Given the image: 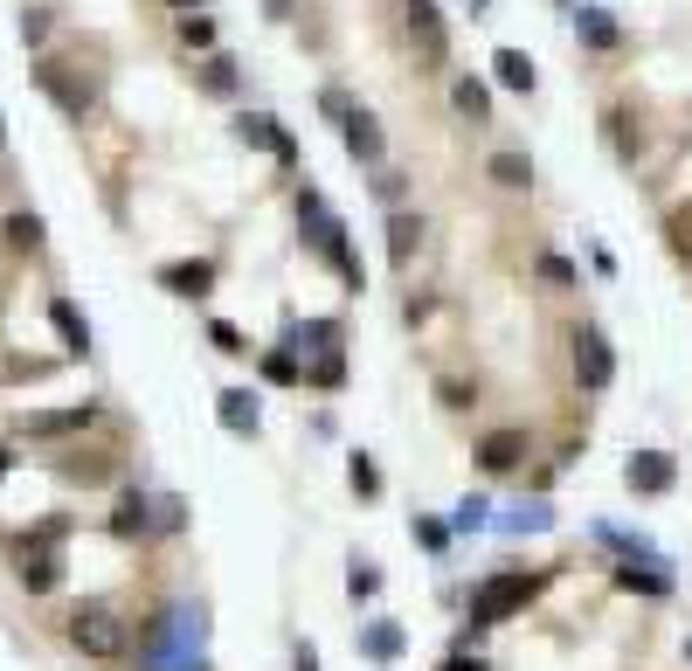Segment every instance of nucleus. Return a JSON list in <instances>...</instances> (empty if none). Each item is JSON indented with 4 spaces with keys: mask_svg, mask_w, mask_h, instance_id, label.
<instances>
[{
    "mask_svg": "<svg viewBox=\"0 0 692 671\" xmlns=\"http://www.w3.org/2000/svg\"><path fill=\"white\" fill-rule=\"evenodd\" d=\"M298 222H305V243H312L332 270H340V284L347 291H361L368 284V270H361V256H353V243H347V222L326 209V194L319 188H298Z\"/></svg>",
    "mask_w": 692,
    "mask_h": 671,
    "instance_id": "obj_1",
    "label": "nucleus"
},
{
    "mask_svg": "<svg viewBox=\"0 0 692 671\" xmlns=\"http://www.w3.org/2000/svg\"><path fill=\"white\" fill-rule=\"evenodd\" d=\"M70 643L84 658H125L132 651V630H125V616L111 603H76L70 609Z\"/></svg>",
    "mask_w": 692,
    "mask_h": 671,
    "instance_id": "obj_2",
    "label": "nucleus"
},
{
    "mask_svg": "<svg viewBox=\"0 0 692 671\" xmlns=\"http://www.w3.org/2000/svg\"><path fill=\"white\" fill-rule=\"evenodd\" d=\"M533 575H492V582H478L471 588V624L478 630H492V624H505V616H520L526 603H533Z\"/></svg>",
    "mask_w": 692,
    "mask_h": 671,
    "instance_id": "obj_3",
    "label": "nucleus"
},
{
    "mask_svg": "<svg viewBox=\"0 0 692 671\" xmlns=\"http://www.w3.org/2000/svg\"><path fill=\"white\" fill-rule=\"evenodd\" d=\"M568 353H575V381H582V395H603L609 381H617V347H609V332H603V326H582Z\"/></svg>",
    "mask_w": 692,
    "mask_h": 671,
    "instance_id": "obj_4",
    "label": "nucleus"
},
{
    "mask_svg": "<svg viewBox=\"0 0 692 671\" xmlns=\"http://www.w3.org/2000/svg\"><path fill=\"white\" fill-rule=\"evenodd\" d=\"M408 42H416L423 70H444V63H450V29H444V8H437V0H408Z\"/></svg>",
    "mask_w": 692,
    "mask_h": 671,
    "instance_id": "obj_5",
    "label": "nucleus"
},
{
    "mask_svg": "<svg viewBox=\"0 0 692 671\" xmlns=\"http://www.w3.org/2000/svg\"><path fill=\"white\" fill-rule=\"evenodd\" d=\"M14 575L29 596H49V588H63V554H56V540H21L14 547Z\"/></svg>",
    "mask_w": 692,
    "mask_h": 671,
    "instance_id": "obj_6",
    "label": "nucleus"
},
{
    "mask_svg": "<svg viewBox=\"0 0 692 671\" xmlns=\"http://www.w3.org/2000/svg\"><path fill=\"white\" fill-rule=\"evenodd\" d=\"M35 84L56 97V111H63V118H91V111H97V90H91V84H76V76H70L56 56H35Z\"/></svg>",
    "mask_w": 692,
    "mask_h": 671,
    "instance_id": "obj_7",
    "label": "nucleus"
},
{
    "mask_svg": "<svg viewBox=\"0 0 692 671\" xmlns=\"http://www.w3.org/2000/svg\"><path fill=\"white\" fill-rule=\"evenodd\" d=\"M91 423H97V408L76 402V408H42V416H21L14 429L29 436V444H63V436H84Z\"/></svg>",
    "mask_w": 692,
    "mask_h": 671,
    "instance_id": "obj_8",
    "label": "nucleus"
},
{
    "mask_svg": "<svg viewBox=\"0 0 692 671\" xmlns=\"http://www.w3.org/2000/svg\"><path fill=\"white\" fill-rule=\"evenodd\" d=\"M236 139L256 146V152H270L277 167H298V139H291L277 118H264V111H243V118H236Z\"/></svg>",
    "mask_w": 692,
    "mask_h": 671,
    "instance_id": "obj_9",
    "label": "nucleus"
},
{
    "mask_svg": "<svg viewBox=\"0 0 692 671\" xmlns=\"http://www.w3.org/2000/svg\"><path fill=\"white\" fill-rule=\"evenodd\" d=\"M340 139H347V152H353L361 167H381V160H388V139H381L374 111H361V105H347V111H340Z\"/></svg>",
    "mask_w": 692,
    "mask_h": 671,
    "instance_id": "obj_10",
    "label": "nucleus"
},
{
    "mask_svg": "<svg viewBox=\"0 0 692 671\" xmlns=\"http://www.w3.org/2000/svg\"><path fill=\"white\" fill-rule=\"evenodd\" d=\"M624 484H630V492H645V499H664V492L679 484V464L664 457V450H637V457L624 464Z\"/></svg>",
    "mask_w": 692,
    "mask_h": 671,
    "instance_id": "obj_11",
    "label": "nucleus"
},
{
    "mask_svg": "<svg viewBox=\"0 0 692 671\" xmlns=\"http://www.w3.org/2000/svg\"><path fill=\"white\" fill-rule=\"evenodd\" d=\"M160 284H167L173 298H209L215 291V264H209V256H181V264L160 270Z\"/></svg>",
    "mask_w": 692,
    "mask_h": 671,
    "instance_id": "obj_12",
    "label": "nucleus"
},
{
    "mask_svg": "<svg viewBox=\"0 0 692 671\" xmlns=\"http://www.w3.org/2000/svg\"><path fill=\"white\" fill-rule=\"evenodd\" d=\"M152 526H160V499L125 492V499H118V512H111V533H118V540H146Z\"/></svg>",
    "mask_w": 692,
    "mask_h": 671,
    "instance_id": "obj_13",
    "label": "nucleus"
},
{
    "mask_svg": "<svg viewBox=\"0 0 692 671\" xmlns=\"http://www.w3.org/2000/svg\"><path fill=\"white\" fill-rule=\"evenodd\" d=\"M526 429H492V436H485V444H478V464H485V471H520V464H526Z\"/></svg>",
    "mask_w": 692,
    "mask_h": 671,
    "instance_id": "obj_14",
    "label": "nucleus"
},
{
    "mask_svg": "<svg viewBox=\"0 0 692 671\" xmlns=\"http://www.w3.org/2000/svg\"><path fill=\"white\" fill-rule=\"evenodd\" d=\"M215 416H222V429H228V436H256L264 408H256V395H249V388H222V395H215Z\"/></svg>",
    "mask_w": 692,
    "mask_h": 671,
    "instance_id": "obj_15",
    "label": "nucleus"
},
{
    "mask_svg": "<svg viewBox=\"0 0 692 671\" xmlns=\"http://www.w3.org/2000/svg\"><path fill=\"white\" fill-rule=\"evenodd\" d=\"M416 249H423V215L395 209V215H388V264L408 270V264H416Z\"/></svg>",
    "mask_w": 692,
    "mask_h": 671,
    "instance_id": "obj_16",
    "label": "nucleus"
},
{
    "mask_svg": "<svg viewBox=\"0 0 692 671\" xmlns=\"http://www.w3.org/2000/svg\"><path fill=\"white\" fill-rule=\"evenodd\" d=\"M492 84L526 97L533 84H541V70H533V56H526V49H499V56H492Z\"/></svg>",
    "mask_w": 692,
    "mask_h": 671,
    "instance_id": "obj_17",
    "label": "nucleus"
},
{
    "mask_svg": "<svg viewBox=\"0 0 692 671\" xmlns=\"http://www.w3.org/2000/svg\"><path fill=\"white\" fill-rule=\"evenodd\" d=\"M49 326H56V340H63V353H91V319L76 312L70 298H49Z\"/></svg>",
    "mask_w": 692,
    "mask_h": 671,
    "instance_id": "obj_18",
    "label": "nucleus"
},
{
    "mask_svg": "<svg viewBox=\"0 0 692 671\" xmlns=\"http://www.w3.org/2000/svg\"><path fill=\"white\" fill-rule=\"evenodd\" d=\"M450 105H457V118H465V125H492V90H485L478 76H457Z\"/></svg>",
    "mask_w": 692,
    "mask_h": 671,
    "instance_id": "obj_19",
    "label": "nucleus"
},
{
    "mask_svg": "<svg viewBox=\"0 0 692 671\" xmlns=\"http://www.w3.org/2000/svg\"><path fill=\"white\" fill-rule=\"evenodd\" d=\"M575 35H582L588 49H603V56H609V49L624 42V29H617V21H609L603 8H575Z\"/></svg>",
    "mask_w": 692,
    "mask_h": 671,
    "instance_id": "obj_20",
    "label": "nucleus"
},
{
    "mask_svg": "<svg viewBox=\"0 0 692 671\" xmlns=\"http://www.w3.org/2000/svg\"><path fill=\"white\" fill-rule=\"evenodd\" d=\"M485 173H492L505 194H526L533 188V160H526V152H492V167H485Z\"/></svg>",
    "mask_w": 692,
    "mask_h": 671,
    "instance_id": "obj_21",
    "label": "nucleus"
},
{
    "mask_svg": "<svg viewBox=\"0 0 692 671\" xmlns=\"http://www.w3.org/2000/svg\"><path fill=\"white\" fill-rule=\"evenodd\" d=\"M194 84L209 90V97H228V90H236V63H228V56H215V49H209V56L194 63Z\"/></svg>",
    "mask_w": 692,
    "mask_h": 671,
    "instance_id": "obj_22",
    "label": "nucleus"
},
{
    "mask_svg": "<svg viewBox=\"0 0 692 671\" xmlns=\"http://www.w3.org/2000/svg\"><path fill=\"white\" fill-rule=\"evenodd\" d=\"M0 228H8V249H29V256L42 249V215H35V209H14Z\"/></svg>",
    "mask_w": 692,
    "mask_h": 671,
    "instance_id": "obj_23",
    "label": "nucleus"
},
{
    "mask_svg": "<svg viewBox=\"0 0 692 671\" xmlns=\"http://www.w3.org/2000/svg\"><path fill=\"white\" fill-rule=\"evenodd\" d=\"M305 388H319V395H332V388H347V360L340 353H319L312 368H305Z\"/></svg>",
    "mask_w": 692,
    "mask_h": 671,
    "instance_id": "obj_24",
    "label": "nucleus"
},
{
    "mask_svg": "<svg viewBox=\"0 0 692 671\" xmlns=\"http://www.w3.org/2000/svg\"><path fill=\"white\" fill-rule=\"evenodd\" d=\"M361 651H368V658H381V664H388V658L402 651V630H395V624H368V630H361Z\"/></svg>",
    "mask_w": 692,
    "mask_h": 671,
    "instance_id": "obj_25",
    "label": "nucleus"
},
{
    "mask_svg": "<svg viewBox=\"0 0 692 671\" xmlns=\"http://www.w3.org/2000/svg\"><path fill=\"white\" fill-rule=\"evenodd\" d=\"M256 368H264V381H277V388H298V381H305V368H298L291 353H264Z\"/></svg>",
    "mask_w": 692,
    "mask_h": 671,
    "instance_id": "obj_26",
    "label": "nucleus"
},
{
    "mask_svg": "<svg viewBox=\"0 0 692 671\" xmlns=\"http://www.w3.org/2000/svg\"><path fill=\"white\" fill-rule=\"evenodd\" d=\"M347 478H353V492H361V499L381 492V471H374V457H368V450H353V457H347Z\"/></svg>",
    "mask_w": 692,
    "mask_h": 671,
    "instance_id": "obj_27",
    "label": "nucleus"
},
{
    "mask_svg": "<svg viewBox=\"0 0 692 671\" xmlns=\"http://www.w3.org/2000/svg\"><path fill=\"white\" fill-rule=\"evenodd\" d=\"M49 29H56V14H49V8H21V42H29V49H42Z\"/></svg>",
    "mask_w": 692,
    "mask_h": 671,
    "instance_id": "obj_28",
    "label": "nucleus"
},
{
    "mask_svg": "<svg viewBox=\"0 0 692 671\" xmlns=\"http://www.w3.org/2000/svg\"><path fill=\"white\" fill-rule=\"evenodd\" d=\"M181 42L209 56V49H215V21H209V14H181Z\"/></svg>",
    "mask_w": 692,
    "mask_h": 671,
    "instance_id": "obj_29",
    "label": "nucleus"
},
{
    "mask_svg": "<svg viewBox=\"0 0 692 671\" xmlns=\"http://www.w3.org/2000/svg\"><path fill=\"white\" fill-rule=\"evenodd\" d=\"M499 526H505V533H541V526H554V512H547V505H526V512H505Z\"/></svg>",
    "mask_w": 692,
    "mask_h": 671,
    "instance_id": "obj_30",
    "label": "nucleus"
},
{
    "mask_svg": "<svg viewBox=\"0 0 692 671\" xmlns=\"http://www.w3.org/2000/svg\"><path fill=\"white\" fill-rule=\"evenodd\" d=\"M541 277H547V284H554V291H568V284H582V270H575V264H568V256H554V249H547V256H541Z\"/></svg>",
    "mask_w": 692,
    "mask_h": 671,
    "instance_id": "obj_31",
    "label": "nucleus"
},
{
    "mask_svg": "<svg viewBox=\"0 0 692 671\" xmlns=\"http://www.w3.org/2000/svg\"><path fill=\"white\" fill-rule=\"evenodd\" d=\"M450 526H457V533H478V526H492V512H485V499H465Z\"/></svg>",
    "mask_w": 692,
    "mask_h": 671,
    "instance_id": "obj_32",
    "label": "nucleus"
},
{
    "mask_svg": "<svg viewBox=\"0 0 692 671\" xmlns=\"http://www.w3.org/2000/svg\"><path fill=\"white\" fill-rule=\"evenodd\" d=\"M603 125H609V139H617V152H624V160H637V152H645V139H630V125H624V111H609Z\"/></svg>",
    "mask_w": 692,
    "mask_h": 671,
    "instance_id": "obj_33",
    "label": "nucleus"
},
{
    "mask_svg": "<svg viewBox=\"0 0 692 671\" xmlns=\"http://www.w3.org/2000/svg\"><path fill=\"white\" fill-rule=\"evenodd\" d=\"M209 340H215V353H249V340H243V332L228 326V319H215V326H209Z\"/></svg>",
    "mask_w": 692,
    "mask_h": 671,
    "instance_id": "obj_34",
    "label": "nucleus"
},
{
    "mask_svg": "<svg viewBox=\"0 0 692 671\" xmlns=\"http://www.w3.org/2000/svg\"><path fill=\"white\" fill-rule=\"evenodd\" d=\"M672 243L692 249V201H685V209H672Z\"/></svg>",
    "mask_w": 692,
    "mask_h": 671,
    "instance_id": "obj_35",
    "label": "nucleus"
},
{
    "mask_svg": "<svg viewBox=\"0 0 692 671\" xmlns=\"http://www.w3.org/2000/svg\"><path fill=\"white\" fill-rule=\"evenodd\" d=\"M347 588H353V596H374V588H381V575H374V567H353V575H347Z\"/></svg>",
    "mask_w": 692,
    "mask_h": 671,
    "instance_id": "obj_36",
    "label": "nucleus"
},
{
    "mask_svg": "<svg viewBox=\"0 0 692 671\" xmlns=\"http://www.w3.org/2000/svg\"><path fill=\"white\" fill-rule=\"evenodd\" d=\"M444 402H450V408H471L478 388H465V381H444Z\"/></svg>",
    "mask_w": 692,
    "mask_h": 671,
    "instance_id": "obj_37",
    "label": "nucleus"
},
{
    "mask_svg": "<svg viewBox=\"0 0 692 671\" xmlns=\"http://www.w3.org/2000/svg\"><path fill=\"white\" fill-rule=\"evenodd\" d=\"M264 8H270V21H291V14H298V0H264Z\"/></svg>",
    "mask_w": 692,
    "mask_h": 671,
    "instance_id": "obj_38",
    "label": "nucleus"
},
{
    "mask_svg": "<svg viewBox=\"0 0 692 671\" xmlns=\"http://www.w3.org/2000/svg\"><path fill=\"white\" fill-rule=\"evenodd\" d=\"M291 671H319V651H312V643H298V664Z\"/></svg>",
    "mask_w": 692,
    "mask_h": 671,
    "instance_id": "obj_39",
    "label": "nucleus"
},
{
    "mask_svg": "<svg viewBox=\"0 0 692 671\" xmlns=\"http://www.w3.org/2000/svg\"><path fill=\"white\" fill-rule=\"evenodd\" d=\"M444 671H485L478 658H465V651H457V658H444Z\"/></svg>",
    "mask_w": 692,
    "mask_h": 671,
    "instance_id": "obj_40",
    "label": "nucleus"
},
{
    "mask_svg": "<svg viewBox=\"0 0 692 671\" xmlns=\"http://www.w3.org/2000/svg\"><path fill=\"white\" fill-rule=\"evenodd\" d=\"M167 8H173V14H194V8H209V0H167Z\"/></svg>",
    "mask_w": 692,
    "mask_h": 671,
    "instance_id": "obj_41",
    "label": "nucleus"
},
{
    "mask_svg": "<svg viewBox=\"0 0 692 671\" xmlns=\"http://www.w3.org/2000/svg\"><path fill=\"white\" fill-rule=\"evenodd\" d=\"M14 471V450H0V478H8Z\"/></svg>",
    "mask_w": 692,
    "mask_h": 671,
    "instance_id": "obj_42",
    "label": "nucleus"
},
{
    "mask_svg": "<svg viewBox=\"0 0 692 671\" xmlns=\"http://www.w3.org/2000/svg\"><path fill=\"white\" fill-rule=\"evenodd\" d=\"M465 8H471V14H492V0H465Z\"/></svg>",
    "mask_w": 692,
    "mask_h": 671,
    "instance_id": "obj_43",
    "label": "nucleus"
},
{
    "mask_svg": "<svg viewBox=\"0 0 692 671\" xmlns=\"http://www.w3.org/2000/svg\"><path fill=\"white\" fill-rule=\"evenodd\" d=\"M0 146H8V125H0Z\"/></svg>",
    "mask_w": 692,
    "mask_h": 671,
    "instance_id": "obj_44",
    "label": "nucleus"
}]
</instances>
